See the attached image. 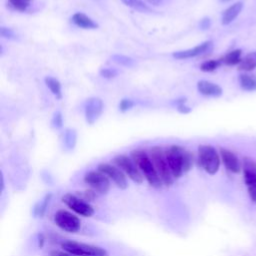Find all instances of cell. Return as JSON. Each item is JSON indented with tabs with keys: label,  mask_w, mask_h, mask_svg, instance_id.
<instances>
[{
	"label": "cell",
	"mask_w": 256,
	"mask_h": 256,
	"mask_svg": "<svg viewBox=\"0 0 256 256\" xmlns=\"http://www.w3.org/2000/svg\"><path fill=\"white\" fill-rule=\"evenodd\" d=\"M76 139H77V135H76L75 130H73V129H66L65 135H64V141H65V145L69 149H72L75 146Z\"/></svg>",
	"instance_id": "cb8c5ba5"
},
{
	"label": "cell",
	"mask_w": 256,
	"mask_h": 256,
	"mask_svg": "<svg viewBox=\"0 0 256 256\" xmlns=\"http://www.w3.org/2000/svg\"><path fill=\"white\" fill-rule=\"evenodd\" d=\"M126 6L134 9V10H137L139 12H142V13H150V12H153L152 9L147 5L145 4L142 0H121Z\"/></svg>",
	"instance_id": "7402d4cb"
},
{
	"label": "cell",
	"mask_w": 256,
	"mask_h": 256,
	"mask_svg": "<svg viewBox=\"0 0 256 256\" xmlns=\"http://www.w3.org/2000/svg\"><path fill=\"white\" fill-rule=\"evenodd\" d=\"M61 247L74 256H109V253L102 247L72 240L62 242Z\"/></svg>",
	"instance_id": "5b68a950"
},
{
	"label": "cell",
	"mask_w": 256,
	"mask_h": 256,
	"mask_svg": "<svg viewBox=\"0 0 256 256\" xmlns=\"http://www.w3.org/2000/svg\"><path fill=\"white\" fill-rule=\"evenodd\" d=\"M220 156L226 169L232 173H238L241 170V164L238 157L230 150L221 148Z\"/></svg>",
	"instance_id": "5bb4252c"
},
{
	"label": "cell",
	"mask_w": 256,
	"mask_h": 256,
	"mask_svg": "<svg viewBox=\"0 0 256 256\" xmlns=\"http://www.w3.org/2000/svg\"><path fill=\"white\" fill-rule=\"evenodd\" d=\"M242 169L248 195L250 200L256 204V161L250 157H245L243 159Z\"/></svg>",
	"instance_id": "8992f818"
},
{
	"label": "cell",
	"mask_w": 256,
	"mask_h": 256,
	"mask_svg": "<svg viewBox=\"0 0 256 256\" xmlns=\"http://www.w3.org/2000/svg\"><path fill=\"white\" fill-rule=\"evenodd\" d=\"M210 25H211V22H210V19H209V18H204V19H202V20L200 21V24H199V26H200L201 29H208V28L210 27Z\"/></svg>",
	"instance_id": "836d02e7"
},
{
	"label": "cell",
	"mask_w": 256,
	"mask_h": 256,
	"mask_svg": "<svg viewBox=\"0 0 256 256\" xmlns=\"http://www.w3.org/2000/svg\"><path fill=\"white\" fill-rule=\"evenodd\" d=\"M50 198H51V194L45 195L44 199L39 203V206L35 209L36 214L39 215L40 217L44 214V212H45V210H46V207L48 206V203H49V201H50Z\"/></svg>",
	"instance_id": "4316f807"
},
{
	"label": "cell",
	"mask_w": 256,
	"mask_h": 256,
	"mask_svg": "<svg viewBox=\"0 0 256 256\" xmlns=\"http://www.w3.org/2000/svg\"><path fill=\"white\" fill-rule=\"evenodd\" d=\"M220 1H221V2H224V3H225V2H229V1H231V0H220Z\"/></svg>",
	"instance_id": "74e56055"
},
{
	"label": "cell",
	"mask_w": 256,
	"mask_h": 256,
	"mask_svg": "<svg viewBox=\"0 0 256 256\" xmlns=\"http://www.w3.org/2000/svg\"><path fill=\"white\" fill-rule=\"evenodd\" d=\"M84 195H85V198L87 199V200H92L93 198H94V192L93 191H91V190H88V191H85L84 192Z\"/></svg>",
	"instance_id": "e575fe53"
},
{
	"label": "cell",
	"mask_w": 256,
	"mask_h": 256,
	"mask_svg": "<svg viewBox=\"0 0 256 256\" xmlns=\"http://www.w3.org/2000/svg\"><path fill=\"white\" fill-rule=\"evenodd\" d=\"M51 124H52V126H53L54 128H56V129H59V128H61V127L63 126V117H62L61 112L57 111V112L54 114V116H53V118H52V120H51Z\"/></svg>",
	"instance_id": "83f0119b"
},
{
	"label": "cell",
	"mask_w": 256,
	"mask_h": 256,
	"mask_svg": "<svg viewBox=\"0 0 256 256\" xmlns=\"http://www.w3.org/2000/svg\"><path fill=\"white\" fill-rule=\"evenodd\" d=\"M54 222L60 229L69 233H76L81 228L80 219L64 209H60L54 214Z\"/></svg>",
	"instance_id": "52a82bcc"
},
{
	"label": "cell",
	"mask_w": 256,
	"mask_h": 256,
	"mask_svg": "<svg viewBox=\"0 0 256 256\" xmlns=\"http://www.w3.org/2000/svg\"><path fill=\"white\" fill-rule=\"evenodd\" d=\"M213 47V42L212 41H205L194 48L183 50V51H177L173 53V57L176 59H188V58H193L196 56H199L201 54H204L208 51H210Z\"/></svg>",
	"instance_id": "4fadbf2b"
},
{
	"label": "cell",
	"mask_w": 256,
	"mask_h": 256,
	"mask_svg": "<svg viewBox=\"0 0 256 256\" xmlns=\"http://www.w3.org/2000/svg\"><path fill=\"white\" fill-rule=\"evenodd\" d=\"M100 74L104 78H113V77L117 76L118 72L114 69H111V68H105V69H102L100 71Z\"/></svg>",
	"instance_id": "4dcf8cb0"
},
{
	"label": "cell",
	"mask_w": 256,
	"mask_h": 256,
	"mask_svg": "<svg viewBox=\"0 0 256 256\" xmlns=\"http://www.w3.org/2000/svg\"><path fill=\"white\" fill-rule=\"evenodd\" d=\"M177 109H178V111L181 112V113H188V112L191 111V109H190L188 106L185 105V99L182 100V101H180V102H178Z\"/></svg>",
	"instance_id": "1f68e13d"
},
{
	"label": "cell",
	"mask_w": 256,
	"mask_h": 256,
	"mask_svg": "<svg viewBox=\"0 0 256 256\" xmlns=\"http://www.w3.org/2000/svg\"><path fill=\"white\" fill-rule=\"evenodd\" d=\"M239 83L243 90L245 91H255L256 90V77L249 74H240Z\"/></svg>",
	"instance_id": "ac0fdd59"
},
{
	"label": "cell",
	"mask_w": 256,
	"mask_h": 256,
	"mask_svg": "<svg viewBox=\"0 0 256 256\" xmlns=\"http://www.w3.org/2000/svg\"><path fill=\"white\" fill-rule=\"evenodd\" d=\"M166 157L174 178H180L193 166V155L181 146H170L166 150Z\"/></svg>",
	"instance_id": "6da1fadb"
},
{
	"label": "cell",
	"mask_w": 256,
	"mask_h": 256,
	"mask_svg": "<svg viewBox=\"0 0 256 256\" xmlns=\"http://www.w3.org/2000/svg\"><path fill=\"white\" fill-rule=\"evenodd\" d=\"M243 9V3L242 2H236L229 6L227 9H225L222 13L221 22L223 25H228L231 22L234 21V19L240 14V12Z\"/></svg>",
	"instance_id": "2e32d148"
},
{
	"label": "cell",
	"mask_w": 256,
	"mask_h": 256,
	"mask_svg": "<svg viewBox=\"0 0 256 256\" xmlns=\"http://www.w3.org/2000/svg\"><path fill=\"white\" fill-rule=\"evenodd\" d=\"M113 161L116 166L119 167L133 182L137 184H141L143 182V175L132 158H129L126 155H118Z\"/></svg>",
	"instance_id": "ba28073f"
},
{
	"label": "cell",
	"mask_w": 256,
	"mask_h": 256,
	"mask_svg": "<svg viewBox=\"0 0 256 256\" xmlns=\"http://www.w3.org/2000/svg\"><path fill=\"white\" fill-rule=\"evenodd\" d=\"M84 182L89 185L94 191L105 194L110 189L109 178L102 172L98 171H89L84 176Z\"/></svg>",
	"instance_id": "30bf717a"
},
{
	"label": "cell",
	"mask_w": 256,
	"mask_h": 256,
	"mask_svg": "<svg viewBox=\"0 0 256 256\" xmlns=\"http://www.w3.org/2000/svg\"><path fill=\"white\" fill-rule=\"evenodd\" d=\"M163 0H147L148 3L154 5V6H157V5H160V3L162 2Z\"/></svg>",
	"instance_id": "8d00e7d4"
},
{
	"label": "cell",
	"mask_w": 256,
	"mask_h": 256,
	"mask_svg": "<svg viewBox=\"0 0 256 256\" xmlns=\"http://www.w3.org/2000/svg\"><path fill=\"white\" fill-rule=\"evenodd\" d=\"M38 243H39V247L42 248L44 245V236L43 234H39V238H38Z\"/></svg>",
	"instance_id": "d590c367"
},
{
	"label": "cell",
	"mask_w": 256,
	"mask_h": 256,
	"mask_svg": "<svg viewBox=\"0 0 256 256\" xmlns=\"http://www.w3.org/2000/svg\"><path fill=\"white\" fill-rule=\"evenodd\" d=\"M197 89L201 94L209 97H219L223 93V90L219 85L207 80H200L197 83Z\"/></svg>",
	"instance_id": "9a60e30c"
},
{
	"label": "cell",
	"mask_w": 256,
	"mask_h": 256,
	"mask_svg": "<svg viewBox=\"0 0 256 256\" xmlns=\"http://www.w3.org/2000/svg\"><path fill=\"white\" fill-rule=\"evenodd\" d=\"M72 22L83 29H96L98 27V24L95 21L83 13H75L72 16Z\"/></svg>",
	"instance_id": "e0dca14e"
},
{
	"label": "cell",
	"mask_w": 256,
	"mask_h": 256,
	"mask_svg": "<svg viewBox=\"0 0 256 256\" xmlns=\"http://www.w3.org/2000/svg\"><path fill=\"white\" fill-rule=\"evenodd\" d=\"M8 2L18 11H25L31 5V0H8Z\"/></svg>",
	"instance_id": "484cf974"
},
{
	"label": "cell",
	"mask_w": 256,
	"mask_h": 256,
	"mask_svg": "<svg viewBox=\"0 0 256 256\" xmlns=\"http://www.w3.org/2000/svg\"><path fill=\"white\" fill-rule=\"evenodd\" d=\"M62 202L72 211L83 217H91L94 214V208L84 199L78 196L66 193L62 196Z\"/></svg>",
	"instance_id": "9c48e42d"
},
{
	"label": "cell",
	"mask_w": 256,
	"mask_h": 256,
	"mask_svg": "<svg viewBox=\"0 0 256 256\" xmlns=\"http://www.w3.org/2000/svg\"><path fill=\"white\" fill-rule=\"evenodd\" d=\"M242 50L241 49H235L232 50L230 52H228L223 58H222V62L225 63L226 65H236V64H240V62L242 61Z\"/></svg>",
	"instance_id": "ffe728a7"
},
{
	"label": "cell",
	"mask_w": 256,
	"mask_h": 256,
	"mask_svg": "<svg viewBox=\"0 0 256 256\" xmlns=\"http://www.w3.org/2000/svg\"><path fill=\"white\" fill-rule=\"evenodd\" d=\"M49 256H74L72 254H70L67 251H59V250H53L50 252Z\"/></svg>",
	"instance_id": "d6a6232c"
},
{
	"label": "cell",
	"mask_w": 256,
	"mask_h": 256,
	"mask_svg": "<svg viewBox=\"0 0 256 256\" xmlns=\"http://www.w3.org/2000/svg\"><path fill=\"white\" fill-rule=\"evenodd\" d=\"M103 112V102L100 98H89L85 105V118L88 124H94Z\"/></svg>",
	"instance_id": "7c38bea8"
},
{
	"label": "cell",
	"mask_w": 256,
	"mask_h": 256,
	"mask_svg": "<svg viewBox=\"0 0 256 256\" xmlns=\"http://www.w3.org/2000/svg\"><path fill=\"white\" fill-rule=\"evenodd\" d=\"M131 158L134 160L140 172L152 187L160 188L162 186V180L154 166L150 155H148L143 150H134L131 152Z\"/></svg>",
	"instance_id": "7a4b0ae2"
},
{
	"label": "cell",
	"mask_w": 256,
	"mask_h": 256,
	"mask_svg": "<svg viewBox=\"0 0 256 256\" xmlns=\"http://www.w3.org/2000/svg\"><path fill=\"white\" fill-rule=\"evenodd\" d=\"M111 58L115 63H117L119 65H122V66H126V67H132L135 63L132 58H130L128 56H125V55L115 54Z\"/></svg>",
	"instance_id": "603a6c76"
},
{
	"label": "cell",
	"mask_w": 256,
	"mask_h": 256,
	"mask_svg": "<svg viewBox=\"0 0 256 256\" xmlns=\"http://www.w3.org/2000/svg\"><path fill=\"white\" fill-rule=\"evenodd\" d=\"M221 64L220 60H208L200 65V69L204 72H212L216 70Z\"/></svg>",
	"instance_id": "d4e9b609"
},
{
	"label": "cell",
	"mask_w": 256,
	"mask_h": 256,
	"mask_svg": "<svg viewBox=\"0 0 256 256\" xmlns=\"http://www.w3.org/2000/svg\"><path fill=\"white\" fill-rule=\"evenodd\" d=\"M150 157L162 180V183L166 186H170L173 183L174 177L172 175V172L166 157V150L162 149L159 146L152 147L150 150Z\"/></svg>",
	"instance_id": "3957f363"
},
{
	"label": "cell",
	"mask_w": 256,
	"mask_h": 256,
	"mask_svg": "<svg viewBox=\"0 0 256 256\" xmlns=\"http://www.w3.org/2000/svg\"><path fill=\"white\" fill-rule=\"evenodd\" d=\"M0 33H1V36L3 38H6V39H15L16 38V35H15L14 31L10 28L1 27L0 28Z\"/></svg>",
	"instance_id": "f546056e"
},
{
	"label": "cell",
	"mask_w": 256,
	"mask_h": 256,
	"mask_svg": "<svg viewBox=\"0 0 256 256\" xmlns=\"http://www.w3.org/2000/svg\"><path fill=\"white\" fill-rule=\"evenodd\" d=\"M199 165L205 172L214 175L220 167V156L216 149L211 145H200L198 148Z\"/></svg>",
	"instance_id": "277c9868"
},
{
	"label": "cell",
	"mask_w": 256,
	"mask_h": 256,
	"mask_svg": "<svg viewBox=\"0 0 256 256\" xmlns=\"http://www.w3.org/2000/svg\"><path fill=\"white\" fill-rule=\"evenodd\" d=\"M256 68V51L248 53L239 64V69L243 71H251Z\"/></svg>",
	"instance_id": "d6986e66"
},
{
	"label": "cell",
	"mask_w": 256,
	"mask_h": 256,
	"mask_svg": "<svg viewBox=\"0 0 256 256\" xmlns=\"http://www.w3.org/2000/svg\"><path fill=\"white\" fill-rule=\"evenodd\" d=\"M98 170L104 173L109 179H111L117 187L120 189H126L128 187V182L124 172L119 169V167L108 164V163H101L98 166Z\"/></svg>",
	"instance_id": "8fae6325"
},
{
	"label": "cell",
	"mask_w": 256,
	"mask_h": 256,
	"mask_svg": "<svg viewBox=\"0 0 256 256\" xmlns=\"http://www.w3.org/2000/svg\"><path fill=\"white\" fill-rule=\"evenodd\" d=\"M45 83L47 87L50 89L52 94L57 98L61 99L62 98V91H61V83L59 82L58 79L54 77H46L45 78Z\"/></svg>",
	"instance_id": "44dd1931"
},
{
	"label": "cell",
	"mask_w": 256,
	"mask_h": 256,
	"mask_svg": "<svg viewBox=\"0 0 256 256\" xmlns=\"http://www.w3.org/2000/svg\"><path fill=\"white\" fill-rule=\"evenodd\" d=\"M134 106V102L130 99H122L119 103V109L121 112H126L130 110Z\"/></svg>",
	"instance_id": "f1b7e54d"
}]
</instances>
